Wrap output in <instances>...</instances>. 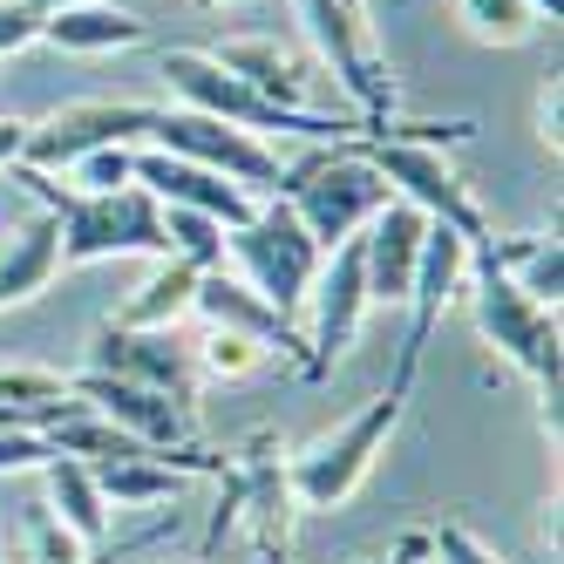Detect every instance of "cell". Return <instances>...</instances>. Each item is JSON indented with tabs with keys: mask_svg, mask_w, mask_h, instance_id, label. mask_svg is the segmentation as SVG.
Instances as JSON below:
<instances>
[{
	"mask_svg": "<svg viewBox=\"0 0 564 564\" xmlns=\"http://www.w3.org/2000/svg\"><path fill=\"white\" fill-rule=\"evenodd\" d=\"M476 123L469 116H449V123H360L354 137H340L360 164H375L388 197H401V205H415L429 225H449L463 246H490V218H482V205L469 197L463 171L449 164V143H469Z\"/></svg>",
	"mask_w": 564,
	"mask_h": 564,
	"instance_id": "6da1fadb",
	"label": "cell"
},
{
	"mask_svg": "<svg viewBox=\"0 0 564 564\" xmlns=\"http://www.w3.org/2000/svg\"><path fill=\"white\" fill-rule=\"evenodd\" d=\"M14 177L42 197V212L55 218L62 231V265H96V259H164V205L143 191V184H123V191H75V184H55L48 171H21Z\"/></svg>",
	"mask_w": 564,
	"mask_h": 564,
	"instance_id": "7a4b0ae2",
	"label": "cell"
},
{
	"mask_svg": "<svg viewBox=\"0 0 564 564\" xmlns=\"http://www.w3.org/2000/svg\"><path fill=\"white\" fill-rule=\"evenodd\" d=\"M497 238V231H490ZM469 306H476V334L482 347H497L510 368L538 388V415H544V435L557 442V381H564V340H557V313L523 300L510 279L497 272L490 246L469 252Z\"/></svg>",
	"mask_w": 564,
	"mask_h": 564,
	"instance_id": "3957f363",
	"label": "cell"
},
{
	"mask_svg": "<svg viewBox=\"0 0 564 564\" xmlns=\"http://www.w3.org/2000/svg\"><path fill=\"white\" fill-rule=\"evenodd\" d=\"M156 75H164V89L177 109H197V116H218V123L231 130H252V137H306V143H340L360 130V116H319V109H286L259 96L252 83H238V75H225L205 48H164L156 55Z\"/></svg>",
	"mask_w": 564,
	"mask_h": 564,
	"instance_id": "277c9868",
	"label": "cell"
},
{
	"mask_svg": "<svg viewBox=\"0 0 564 564\" xmlns=\"http://www.w3.org/2000/svg\"><path fill=\"white\" fill-rule=\"evenodd\" d=\"M401 415H409V401L401 394H375L360 415H347L334 435H319L313 449H300L286 463V490L300 510H340L360 482L375 476L381 449H388V435L401 429Z\"/></svg>",
	"mask_w": 564,
	"mask_h": 564,
	"instance_id": "5b68a950",
	"label": "cell"
},
{
	"mask_svg": "<svg viewBox=\"0 0 564 564\" xmlns=\"http://www.w3.org/2000/svg\"><path fill=\"white\" fill-rule=\"evenodd\" d=\"M225 259L238 265V279H246L265 306H279L286 319H300L306 286H313V272H319V259H327V252L306 238V225L293 218L286 197H259V212L246 225L225 231Z\"/></svg>",
	"mask_w": 564,
	"mask_h": 564,
	"instance_id": "8992f818",
	"label": "cell"
},
{
	"mask_svg": "<svg viewBox=\"0 0 564 564\" xmlns=\"http://www.w3.org/2000/svg\"><path fill=\"white\" fill-rule=\"evenodd\" d=\"M279 197L293 205V218L306 225L313 246L334 252L347 238H360V225L388 205V184H381L375 164H360L347 143H334V150H319L313 164H286V191Z\"/></svg>",
	"mask_w": 564,
	"mask_h": 564,
	"instance_id": "52a82bcc",
	"label": "cell"
},
{
	"mask_svg": "<svg viewBox=\"0 0 564 564\" xmlns=\"http://www.w3.org/2000/svg\"><path fill=\"white\" fill-rule=\"evenodd\" d=\"M293 14L306 28L313 55L334 68L340 96L360 109V123H394V75L375 48L368 8H347V0H293Z\"/></svg>",
	"mask_w": 564,
	"mask_h": 564,
	"instance_id": "ba28073f",
	"label": "cell"
},
{
	"mask_svg": "<svg viewBox=\"0 0 564 564\" xmlns=\"http://www.w3.org/2000/svg\"><path fill=\"white\" fill-rule=\"evenodd\" d=\"M150 150L184 156V164H205V171L231 177L238 191H252V197H279V191H286V156H279L265 137L231 130V123H218V116H197V109H156Z\"/></svg>",
	"mask_w": 564,
	"mask_h": 564,
	"instance_id": "9c48e42d",
	"label": "cell"
},
{
	"mask_svg": "<svg viewBox=\"0 0 564 564\" xmlns=\"http://www.w3.org/2000/svg\"><path fill=\"white\" fill-rule=\"evenodd\" d=\"M156 130V109L150 102H130V96H83V102H62L48 109L42 123H28V143H21V171H68L83 164L89 150H137V137Z\"/></svg>",
	"mask_w": 564,
	"mask_h": 564,
	"instance_id": "30bf717a",
	"label": "cell"
},
{
	"mask_svg": "<svg viewBox=\"0 0 564 564\" xmlns=\"http://www.w3.org/2000/svg\"><path fill=\"white\" fill-rule=\"evenodd\" d=\"M306 334H300V375L319 381L334 375V360L360 340V327H368V279H360V238H347V246H334L327 259H319L313 286H306Z\"/></svg>",
	"mask_w": 564,
	"mask_h": 564,
	"instance_id": "8fae6325",
	"label": "cell"
},
{
	"mask_svg": "<svg viewBox=\"0 0 564 564\" xmlns=\"http://www.w3.org/2000/svg\"><path fill=\"white\" fill-rule=\"evenodd\" d=\"M469 286V246L449 231V225H429L422 238V259H415V286H409V334H401V354H394V375H388V394L409 401L415 394V375H422V354Z\"/></svg>",
	"mask_w": 564,
	"mask_h": 564,
	"instance_id": "7c38bea8",
	"label": "cell"
},
{
	"mask_svg": "<svg viewBox=\"0 0 564 564\" xmlns=\"http://www.w3.org/2000/svg\"><path fill=\"white\" fill-rule=\"evenodd\" d=\"M68 394L89 401L102 422H116L123 435H137L143 449H156V456L197 449V442H191V409H184V401H171V394H156V388H137V381H116V375L83 368V375H68Z\"/></svg>",
	"mask_w": 564,
	"mask_h": 564,
	"instance_id": "4fadbf2b",
	"label": "cell"
},
{
	"mask_svg": "<svg viewBox=\"0 0 564 564\" xmlns=\"http://www.w3.org/2000/svg\"><path fill=\"white\" fill-rule=\"evenodd\" d=\"M89 368L96 375H116V381H137V388H156L197 409V368H191V347L177 334H137V327H96L89 340Z\"/></svg>",
	"mask_w": 564,
	"mask_h": 564,
	"instance_id": "5bb4252c",
	"label": "cell"
},
{
	"mask_svg": "<svg viewBox=\"0 0 564 564\" xmlns=\"http://www.w3.org/2000/svg\"><path fill=\"white\" fill-rule=\"evenodd\" d=\"M191 313L205 319L212 334H238V340H252L265 354H300V319H286L279 306H265L238 272L212 265V272H197V293H191Z\"/></svg>",
	"mask_w": 564,
	"mask_h": 564,
	"instance_id": "9a60e30c",
	"label": "cell"
},
{
	"mask_svg": "<svg viewBox=\"0 0 564 564\" xmlns=\"http://www.w3.org/2000/svg\"><path fill=\"white\" fill-rule=\"evenodd\" d=\"M422 238H429V218L415 205H388L360 225V279H368V306H401L415 286V259H422Z\"/></svg>",
	"mask_w": 564,
	"mask_h": 564,
	"instance_id": "2e32d148",
	"label": "cell"
},
{
	"mask_svg": "<svg viewBox=\"0 0 564 564\" xmlns=\"http://www.w3.org/2000/svg\"><path fill=\"white\" fill-rule=\"evenodd\" d=\"M137 184L156 197V205L205 212V218H218L225 231L246 225V218L259 212L252 191H238L231 177H218V171H205V164H184V156H164V150H137Z\"/></svg>",
	"mask_w": 564,
	"mask_h": 564,
	"instance_id": "e0dca14e",
	"label": "cell"
},
{
	"mask_svg": "<svg viewBox=\"0 0 564 564\" xmlns=\"http://www.w3.org/2000/svg\"><path fill=\"white\" fill-rule=\"evenodd\" d=\"M225 75H238V83H252L259 96H272V102H286V109H313L306 102V62L293 55V48H279L272 34H231V42H212L205 48Z\"/></svg>",
	"mask_w": 564,
	"mask_h": 564,
	"instance_id": "ac0fdd59",
	"label": "cell"
},
{
	"mask_svg": "<svg viewBox=\"0 0 564 564\" xmlns=\"http://www.w3.org/2000/svg\"><path fill=\"white\" fill-rule=\"evenodd\" d=\"M55 272H62V231H55V218L42 212V218L14 225V238H0V313L42 300L55 286Z\"/></svg>",
	"mask_w": 564,
	"mask_h": 564,
	"instance_id": "d6986e66",
	"label": "cell"
},
{
	"mask_svg": "<svg viewBox=\"0 0 564 564\" xmlns=\"http://www.w3.org/2000/svg\"><path fill=\"white\" fill-rule=\"evenodd\" d=\"M42 42L62 55H116V48H143L150 21H137L130 8H109V0H83V8H62L42 21Z\"/></svg>",
	"mask_w": 564,
	"mask_h": 564,
	"instance_id": "ffe728a7",
	"label": "cell"
},
{
	"mask_svg": "<svg viewBox=\"0 0 564 564\" xmlns=\"http://www.w3.org/2000/svg\"><path fill=\"white\" fill-rule=\"evenodd\" d=\"M191 293H197V265L184 259H156V272L116 306L109 327H137V334H177V319H191Z\"/></svg>",
	"mask_w": 564,
	"mask_h": 564,
	"instance_id": "44dd1931",
	"label": "cell"
},
{
	"mask_svg": "<svg viewBox=\"0 0 564 564\" xmlns=\"http://www.w3.org/2000/svg\"><path fill=\"white\" fill-rule=\"evenodd\" d=\"M42 482H48V517L96 551V544L109 538V503H102V490H96V469L75 463V456H48V463H42Z\"/></svg>",
	"mask_w": 564,
	"mask_h": 564,
	"instance_id": "7402d4cb",
	"label": "cell"
},
{
	"mask_svg": "<svg viewBox=\"0 0 564 564\" xmlns=\"http://www.w3.org/2000/svg\"><path fill=\"white\" fill-rule=\"evenodd\" d=\"M490 259H497V272L510 279L523 300H538V306L557 313V300H564V246H557V231L490 238Z\"/></svg>",
	"mask_w": 564,
	"mask_h": 564,
	"instance_id": "603a6c76",
	"label": "cell"
},
{
	"mask_svg": "<svg viewBox=\"0 0 564 564\" xmlns=\"http://www.w3.org/2000/svg\"><path fill=\"white\" fill-rule=\"evenodd\" d=\"M456 21L469 42L482 48H523L538 34V8L531 0H456Z\"/></svg>",
	"mask_w": 564,
	"mask_h": 564,
	"instance_id": "cb8c5ba5",
	"label": "cell"
},
{
	"mask_svg": "<svg viewBox=\"0 0 564 564\" xmlns=\"http://www.w3.org/2000/svg\"><path fill=\"white\" fill-rule=\"evenodd\" d=\"M164 259H184V265H197V272L225 265V225L205 218V212L164 205Z\"/></svg>",
	"mask_w": 564,
	"mask_h": 564,
	"instance_id": "d4e9b609",
	"label": "cell"
},
{
	"mask_svg": "<svg viewBox=\"0 0 564 564\" xmlns=\"http://www.w3.org/2000/svg\"><path fill=\"white\" fill-rule=\"evenodd\" d=\"M265 347H252V340H238V334H205L191 347V368L205 375V381H252L259 368H265Z\"/></svg>",
	"mask_w": 564,
	"mask_h": 564,
	"instance_id": "484cf974",
	"label": "cell"
},
{
	"mask_svg": "<svg viewBox=\"0 0 564 564\" xmlns=\"http://www.w3.org/2000/svg\"><path fill=\"white\" fill-rule=\"evenodd\" d=\"M28 557L34 564H96V551L75 531H62L48 510H34V523H28Z\"/></svg>",
	"mask_w": 564,
	"mask_h": 564,
	"instance_id": "4316f807",
	"label": "cell"
},
{
	"mask_svg": "<svg viewBox=\"0 0 564 564\" xmlns=\"http://www.w3.org/2000/svg\"><path fill=\"white\" fill-rule=\"evenodd\" d=\"M75 171V191H123V184H137V150H89L83 164H68Z\"/></svg>",
	"mask_w": 564,
	"mask_h": 564,
	"instance_id": "83f0119b",
	"label": "cell"
},
{
	"mask_svg": "<svg viewBox=\"0 0 564 564\" xmlns=\"http://www.w3.org/2000/svg\"><path fill=\"white\" fill-rule=\"evenodd\" d=\"M429 557L435 564H503L476 531H463V523H435V531H429Z\"/></svg>",
	"mask_w": 564,
	"mask_h": 564,
	"instance_id": "f1b7e54d",
	"label": "cell"
},
{
	"mask_svg": "<svg viewBox=\"0 0 564 564\" xmlns=\"http://www.w3.org/2000/svg\"><path fill=\"white\" fill-rule=\"evenodd\" d=\"M55 449H48V435H34V429H8L0 422V476H14V469H42Z\"/></svg>",
	"mask_w": 564,
	"mask_h": 564,
	"instance_id": "f546056e",
	"label": "cell"
},
{
	"mask_svg": "<svg viewBox=\"0 0 564 564\" xmlns=\"http://www.w3.org/2000/svg\"><path fill=\"white\" fill-rule=\"evenodd\" d=\"M34 42H42V14L21 8V0H0V62L34 48Z\"/></svg>",
	"mask_w": 564,
	"mask_h": 564,
	"instance_id": "4dcf8cb0",
	"label": "cell"
},
{
	"mask_svg": "<svg viewBox=\"0 0 564 564\" xmlns=\"http://www.w3.org/2000/svg\"><path fill=\"white\" fill-rule=\"evenodd\" d=\"M538 143L551 156L564 150V96H557V75H544V89H538Z\"/></svg>",
	"mask_w": 564,
	"mask_h": 564,
	"instance_id": "1f68e13d",
	"label": "cell"
},
{
	"mask_svg": "<svg viewBox=\"0 0 564 564\" xmlns=\"http://www.w3.org/2000/svg\"><path fill=\"white\" fill-rule=\"evenodd\" d=\"M375 564H429V531H401V538H394V551H388V557H375Z\"/></svg>",
	"mask_w": 564,
	"mask_h": 564,
	"instance_id": "d6a6232c",
	"label": "cell"
},
{
	"mask_svg": "<svg viewBox=\"0 0 564 564\" xmlns=\"http://www.w3.org/2000/svg\"><path fill=\"white\" fill-rule=\"evenodd\" d=\"M21 143H28V123L21 116H0V171L21 164Z\"/></svg>",
	"mask_w": 564,
	"mask_h": 564,
	"instance_id": "836d02e7",
	"label": "cell"
},
{
	"mask_svg": "<svg viewBox=\"0 0 564 564\" xmlns=\"http://www.w3.org/2000/svg\"><path fill=\"white\" fill-rule=\"evenodd\" d=\"M21 8H34V14L48 21V14H62V8H83V0H21Z\"/></svg>",
	"mask_w": 564,
	"mask_h": 564,
	"instance_id": "e575fe53",
	"label": "cell"
},
{
	"mask_svg": "<svg viewBox=\"0 0 564 564\" xmlns=\"http://www.w3.org/2000/svg\"><path fill=\"white\" fill-rule=\"evenodd\" d=\"M197 14H218V8H238V0H191Z\"/></svg>",
	"mask_w": 564,
	"mask_h": 564,
	"instance_id": "d590c367",
	"label": "cell"
},
{
	"mask_svg": "<svg viewBox=\"0 0 564 564\" xmlns=\"http://www.w3.org/2000/svg\"><path fill=\"white\" fill-rule=\"evenodd\" d=\"M531 8H538V14H551V21H557V14H564V0H531Z\"/></svg>",
	"mask_w": 564,
	"mask_h": 564,
	"instance_id": "8d00e7d4",
	"label": "cell"
}]
</instances>
